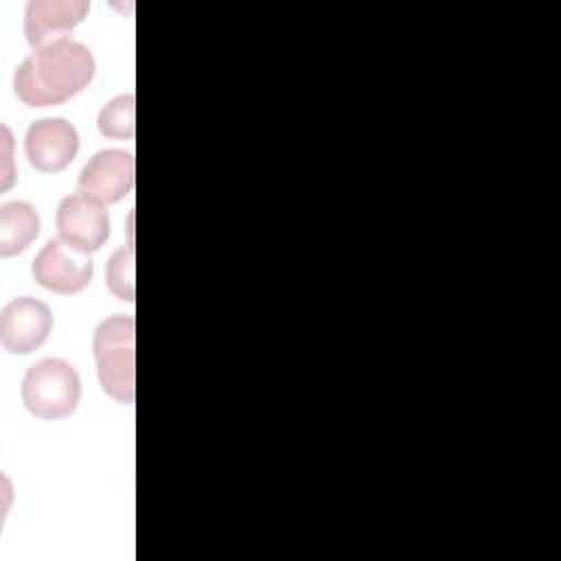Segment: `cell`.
Masks as SVG:
<instances>
[{
	"label": "cell",
	"mask_w": 561,
	"mask_h": 561,
	"mask_svg": "<svg viewBox=\"0 0 561 561\" xmlns=\"http://www.w3.org/2000/svg\"><path fill=\"white\" fill-rule=\"evenodd\" d=\"M90 11L88 0H31L24 11V35L33 50L66 39Z\"/></svg>",
	"instance_id": "9c48e42d"
},
{
	"label": "cell",
	"mask_w": 561,
	"mask_h": 561,
	"mask_svg": "<svg viewBox=\"0 0 561 561\" xmlns=\"http://www.w3.org/2000/svg\"><path fill=\"white\" fill-rule=\"evenodd\" d=\"M31 274L44 289L70 296L85 289L94 274V263L90 254H83L61 239H50L33 259Z\"/></svg>",
	"instance_id": "277c9868"
},
{
	"label": "cell",
	"mask_w": 561,
	"mask_h": 561,
	"mask_svg": "<svg viewBox=\"0 0 561 561\" xmlns=\"http://www.w3.org/2000/svg\"><path fill=\"white\" fill-rule=\"evenodd\" d=\"M96 375L103 392L118 403L136 399V320L129 313H114L99 322L92 337Z\"/></svg>",
	"instance_id": "7a4b0ae2"
},
{
	"label": "cell",
	"mask_w": 561,
	"mask_h": 561,
	"mask_svg": "<svg viewBox=\"0 0 561 561\" xmlns=\"http://www.w3.org/2000/svg\"><path fill=\"white\" fill-rule=\"evenodd\" d=\"M136 162L125 149H103L94 153L79 173L77 188L88 199L103 206L121 202L134 188Z\"/></svg>",
	"instance_id": "8992f818"
},
{
	"label": "cell",
	"mask_w": 561,
	"mask_h": 561,
	"mask_svg": "<svg viewBox=\"0 0 561 561\" xmlns=\"http://www.w3.org/2000/svg\"><path fill=\"white\" fill-rule=\"evenodd\" d=\"M39 234L37 210L22 199L4 202L0 206V254L15 256L24 252Z\"/></svg>",
	"instance_id": "30bf717a"
},
{
	"label": "cell",
	"mask_w": 561,
	"mask_h": 561,
	"mask_svg": "<svg viewBox=\"0 0 561 561\" xmlns=\"http://www.w3.org/2000/svg\"><path fill=\"white\" fill-rule=\"evenodd\" d=\"M20 397L35 419L57 421L70 416L81 399L79 373L61 357L39 359L26 368Z\"/></svg>",
	"instance_id": "3957f363"
},
{
	"label": "cell",
	"mask_w": 561,
	"mask_h": 561,
	"mask_svg": "<svg viewBox=\"0 0 561 561\" xmlns=\"http://www.w3.org/2000/svg\"><path fill=\"white\" fill-rule=\"evenodd\" d=\"M55 221L59 239L83 254L99 252L110 239V215L105 206L81 193L59 202Z\"/></svg>",
	"instance_id": "52a82bcc"
},
{
	"label": "cell",
	"mask_w": 561,
	"mask_h": 561,
	"mask_svg": "<svg viewBox=\"0 0 561 561\" xmlns=\"http://www.w3.org/2000/svg\"><path fill=\"white\" fill-rule=\"evenodd\" d=\"M96 61L92 50L72 39H57L33 50L13 72V92L28 107L61 105L92 81Z\"/></svg>",
	"instance_id": "6da1fadb"
},
{
	"label": "cell",
	"mask_w": 561,
	"mask_h": 561,
	"mask_svg": "<svg viewBox=\"0 0 561 561\" xmlns=\"http://www.w3.org/2000/svg\"><path fill=\"white\" fill-rule=\"evenodd\" d=\"M136 99L131 92L118 94L112 101H107L99 116H96V127L105 138L114 140H131L136 131Z\"/></svg>",
	"instance_id": "8fae6325"
},
{
	"label": "cell",
	"mask_w": 561,
	"mask_h": 561,
	"mask_svg": "<svg viewBox=\"0 0 561 561\" xmlns=\"http://www.w3.org/2000/svg\"><path fill=\"white\" fill-rule=\"evenodd\" d=\"M24 151L42 173L64 171L79 153V134L72 123L59 116L39 118L28 125L24 136Z\"/></svg>",
	"instance_id": "ba28073f"
},
{
	"label": "cell",
	"mask_w": 561,
	"mask_h": 561,
	"mask_svg": "<svg viewBox=\"0 0 561 561\" xmlns=\"http://www.w3.org/2000/svg\"><path fill=\"white\" fill-rule=\"evenodd\" d=\"M105 283L110 291L125 302H134V243L129 241L125 248H118L105 270Z\"/></svg>",
	"instance_id": "7c38bea8"
},
{
	"label": "cell",
	"mask_w": 561,
	"mask_h": 561,
	"mask_svg": "<svg viewBox=\"0 0 561 561\" xmlns=\"http://www.w3.org/2000/svg\"><path fill=\"white\" fill-rule=\"evenodd\" d=\"M50 307L33 296H20L0 311V344L13 355L37 351L50 335Z\"/></svg>",
	"instance_id": "5b68a950"
}]
</instances>
